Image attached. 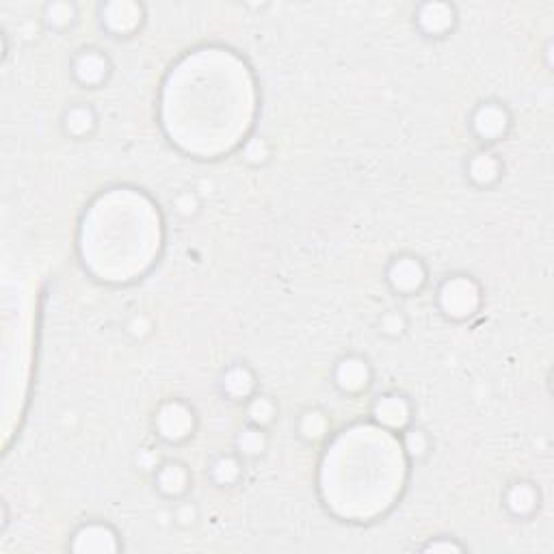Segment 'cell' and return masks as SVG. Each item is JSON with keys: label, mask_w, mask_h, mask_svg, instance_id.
Segmentation results:
<instances>
[{"label": "cell", "mask_w": 554, "mask_h": 554, "mask_svg": "<svg viewBox=\"0 0 554 554\" xmlns=\"http://www.w3.org/2000/svg\"><path fill=\"white\" fill-rule=\"evenodd\" d=\"M485 290L477 277L470 273H451L435 290V306L444 319L453 323H466L483 310Z\"/></svg>", "instance_id": "cell-1"}, {"label": "cell", "mask_w": 554, "mask_h": 554, "mask_svg": "<svg viewBox=\"0 0 554 554\" xmlns=\"http://www.w3.org/2000/svg\"><path fill=\"white\" fill-rule=\"evenodd\" d=\"M152 425L158 440L169 446H180L189 442L197 433L200 418H197V412L191 403L184 399H167L156 407Z\"/></svg>", "instance_id": "cell-2"}, {"label": "cell", "mask_w": 554, "mask_h": 554, "mask_svg": "<svg viewBox=\"0 0 554 554\" xmlns=\"http://www.w3.org/2000/svg\"><path fill=\"white\" fill-rule=\"evenodd\" d=\"M468 126L474 139L483 145H494L505 141L513 130V113L505 102L500 100H481L470 111Z\"/></svg>", "instance_id": "cell-3"}, {"label": "cell", "mask_w": 554, "mask_h": 554, "mask_svg": "<svg viewBox=\"0 0 554 554\" xmlns=\"http://www.w3.org/2000/svg\"><path fill=\"white\" fill-rule=\"evenodd\" d=\"M384 280L394 295L416 297L429 284V267L418 254L401 252L388 260Z\"/></svg>", "instance_id": "cell-4"}, {"label": "cell", "mask_w": 554, "mask_h": 554, "mask_svg": "<svg viewBox=\"0 0 554 554\" xmlns=\"http://www.w3.org/2000/svg\"><path fill=\"white\" fill-rule=\"evenodd\" d=\"M145 5L137 0H111L98 7V22L102 31H107L111 37L130 39L135 37L145 24Z\"/></svg>", "instance_id": "cell-5"}, {"label": "cell", "mask_w": 554, "mask_h": 554, "mask_svg": "<svg viewBox=\"0 0 554 554\" xmlns=\"http://www.w3.org/2000/svg\"><path fill=\"white\" fill-rule=\"evenodd\" d=\"M375 381V368L362 353H345L332 366V384L345 397H360Z\"/></svg>", "instance_id": "cell-6"}, {"label": "cell", "mask_w": 554, "mask_h": 554, "mask_svg": "<svg viewBox=\"0 0 554 554\" xmlns=\"http://www.w3.org/2000/svg\"><path fill=\"white\" fill-rule=\"evenodd\" d=\"M68 548L76 554H115L124 550L120 531L104 520H87L70 535Z\"/></svg>", "instance_id": "cell-7"}, {"label": "cell", "mask_w": 554, "mask_h": 554, "mask_svg": "<svg viewBox=\"0 0 554 554\" xmlns=\"http://www.w3.org/2000/svg\"><path fill=\"white\" fill-rule=\"evenodd\" d=\"M72 81L83 89H100L111 81L113 61L102 48L85 46L70 59Z\"/></svg>", "instance_id": "cell-8"}, {"label": "cell", "mask_w": 554, "mask_h": 554, "mask_svg": "<svg viewBox=\"0 0 554 554\" xmlns=\"http://www.w3.org/2000/svg\"><path fill=\"white\" fill-rule=\"evenodd\" d=\"M459 24V11L453 3L427 0L414 9V26L425 39H446Z\"/></svg>", "instance_id": "cell-9"}, {"label": "cell", "mask_w": 554, "mask_h": 554, "mask_svg": "<svg viewBox=\"0 0 554 554\" xmlns=\"http://www.w3.org/2000/svg\"><path fill=\"white\" fill-rule=\"evenodd\" d=\"M371 418L377 427L390 433H399L414 420V403L403 392H381L371 403Z\"/></svg>", "instance_id": "cell-10"}, {"label": "cell", "mask_w": 554, "mask_h": 554, "mask_svg": "<svg viewBox=\"0 0 554 554\" xmlns=\"http://www.w3.org/2000/svg\"><path fill=\"white\" fill-rule=\"evenodd\" d=\"M154 490L165 500L187 498L193 487V472L180 459H163L161 466L152 472Z\"/></svg>", "instance_id": "cell-11"}, {"label": "cell", "mask_w": 554, "mask_h": 554, "mask_svg": "<svg viewBox=\"0 0 554 554\" xmlns=\"http://www.w3.org/2000/svg\"><path fill=\"white\" fill-rule=\"evenodd\" d=\"M503 507L513 520H531L542 507V490L531 479H511L503 490Z\"/></svg>", "instance_id": "cell-12"}, {"label": "cell", "mask_w": 554, "mask_h": 554, "mask_svg": "<svg viewBox=\"0 0 554 554\" xmlns=\"http://www.w3.org/2000/svg\"><path fill=\"white\" fill-rule=\"evenodd\" d=\"M464 171H466L468 182L474 189L490 191L500 180H503L505 163L496 152L483 148L479 152H474L472 156H468V161L464 163Z\"/></svg>", "instance_id": "cell-13"}, {"label": "cell", "mask_w": 554, "mask_h": 554, "mask_svg": "<svg viewBox=\"0 0 554 554\" xmlns=\"http://www.w3.org/2000/svg\"><path fill=\"white\" fill-rule=\"evenodd\" d=\"M219 390L230 403H245L258 392V375L249 364L234 362L223 368L219 377Z\"/></svg>", "instance_id": "cell-14"}, {"label": "cell", "mask_w": 554, "mask_h": 554, "mask_svg": "<svg viewBox=\"0 0 554 554\" xmlns=\"http://www.w3.org/2000/svg\"><path fill=\"white\" fill-rule=\"evenodd\" d=\"M61 130L63 135L72 141H87L98 133L100 117L89 102H72L61 113Z\"/></svg>", "instance_id": "cell-15"}, {"label": "cell", "mask_w": 554, "mask_h": 554, "mask_svg": "<svg viewBox=\"0 0 554 554\" xmlns=\"http://www.w3.org/2000/svg\"><path fill=\"white\" fill-rule=\"evenodd\" d=\"M245 477V459L239 453H219L208 466V479L221 490H232Z\"/></svg>", "instance_id": "cell-16"}, {"label": "cell", "mask_w": 554, "mask_h": 554, "mask_svg": "<svg viewBox=\"0 0 554 554\" xmlns=\"http://www.w3.org/2000/svg\"><path fill=\"white\" fill-rule=\"evenodd\" d=\"M297 435L306 444H321L332 433V418L323 407H306L297 418Z\"/></svg>", "instance_id": "cell-17"}, {"label": "cell", "mask_w": 554, "mask_h": 554, "mask_svg": "<svg viewBox=\"0 0 554 554\" xmlns=\"http://www.w3.org/2000/svg\"><path fill=\"white\" fill-rule=\"evenodd\" d=\"M78 22V5L70 0H52L42 9V24L50 33H68Z\"/></svg>", "instance_id": "cell-18"}, {"label": "cell", "mask_w": 554, "mask_h": 554, "mask_svg": "<svg viewBox=\"0 0 554 554\" xmlns=\"http://www.w3.org/2000/svg\"><path fill=\"white\" fill-rule=\"evenodd\" d=\"M269 444H271L269 429L245 425L234 438V453H239L243 459H260L267 455Z\"/></svg>", "instance_id": "cell-19"}, {"label": "cell", "mask_w": 554, "mask_h": 554, "mask_svg": "<svg viewBox=\"0 0 554 554\" xmlns=\"http://www.w3.org/2000/svg\"><path fill=\"white\" fill-rule=\"evenodd\" d=\"M245 422L247 425H256L262 429H269L273 422L280 416V405L269 394L256 392L252 399L243 403Z\"/></svg>", "instance_id": "cell-20"}, {"label": "cell", "mask_w": 554, "mask_h": 554, "mask_svg": "<svg viewBox=\"0 0 554 554\" xmlns=\"http://www.w3.org/2000/svg\"><path fill=\"white\" fill-rule=\"evenodd\" d=\"M401 435V451L410 461H425L431 451H433V440L427 429H422L418 425H407Z\"/></svg>", "instance_id": "cell-21"}, {"label": "cell", "mask_w": 554, "mask_h": 554, "mask_svg": "<svg viewBox=\"0 0 554 554\" xmlns=\"http://www.w3.org/2000/svg\"><path fill=\"white\" fill-rule=\"evenodd\" d=\"M171 210H174V215L178 219L193 221L202 215L204 202H202L200 193H195L193 189H182L171 195Z\"/></svg>", "instance_id": "cell-22"}, {"label": "cell", "mask_w": 554, "mask_h": 554, "mask_svg": "<svg viewBox=\"0 0 554 554\" xmlns=\"http://www.w3.org/2000/svg\"><path fill=\"white\" fill-rule=\"evenodd\" d=\"M241 158L249 167H267L273 158V145L267 137H249L241 148Z\"/></svg>", "instance_id": "cell-23"}, {"label": "cell", "mask_w": 554, "mask_h": 554, "mask_svg": "<svg viewBox=\"0 0 554 554\" xmlns=\"http://www.w3.org/2000/svg\"><path fill=\"white\" fill-rule=\"evenodd\" d=\"M407 329H410V319H407V314L399 308L381 312L377 319V332L388 340H401L407 334Z\"/></svg>", "instance_id": "cell-24"}, {"label": "cell", "mask_w": 554, "mask_h": 554, "mask_svg": "<svg viewBox=\"0 0 554 554\" xmlns=\"http://www.w3.org/2000/svg\"><path fill=\"white\" fill-rule=\"evenodd\" d=\"M169 518H171V524L178 526V529H184V531L193 529V526H197V522H200V507H197L193 500L180 498L176 500V505L171 507Z\"/></svg>", "instance_id": "cell-25"}, {"label": "cell", "mask_w": 554, "mask_h": 554, "mask_svg": "<svg viewBox=\"0 0 554 554\" xmlns=\"http://www.w3.org/2000/svg\"><path fill=\"white\" fill-rule=\"evenodd\" d=\"M124 332L137 340V342H143V340H148L152 334H154V321H152V316L148 312H135L133 316H130V319L126 321L124 325Z\"/></svg>", "instance_id": "cell-26"}, {"label": "cell", "mask_w": 554, "mask_h": 554, "mask_svg": "<svg viewBox=\"0 0 554 554\" xmlns=\"http://www.w3.org/2000/svg\"><path fill=\"white\" fill-rule=\"evenodd\" d=\"M468 548L457 542L451 535H438L431 537L425 546H420V552H429V554H457V552H466Z\"/></svg>", "instance_id": "cell-27"}, {"label": "cell", "mask_w": 554, "mask_h": 554, "mask_svg": "<svg viewBox=\"0 0 554 554\" xmlns=\"http://www.w3.org/2000/svg\"><path fill=\"white\" fill-rule=\"evenodd\" d=\"M161 457H156V453L152 451V448H143V451H139L137 455V464L143 472H154L158 466H161Z\"/></svg>", "instance_id": "cell-28"}, {"label": "cell", "mask_w": 554, "mask_h": 554, "mask_svg": "<svg viewBox=\"0 0 554 554\" xmlns=\"http://www.w3.org/2000/svg\"><path fill=\"white\" fill-rule=\"evenodd\" d=\"M0 507H3V526H0V531H7V526H9V505H7V500H3V505H0Z\"/></svg>", "instance_id": "cell-29"}]
</instances>
